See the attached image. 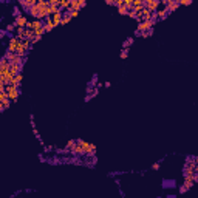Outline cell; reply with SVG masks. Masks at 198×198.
<instances>
[{
    "instance_id": "cb8c5ba5",
    "label": "cell",
    "mask_w": 198,
    "mask_h": 198,
    "mask_svg": "<svg viewBox=\"0 0 198 198\" xmlns=\"http://www.w3.org/2000/svg\"><path fill=\"white\" fill-rule=\"evenodd\" d=\"M74 144H76V141H74V139H70V141H68V142H67V146H65V148H67V150H70V148H71V147H73V146H74Z\"/></svg>"
},
{
    "instance_id": "e575fe53",
    "label": "cell",
    "mask_w": 198,
    "mask_h": 198,
    "mask_svg": "<svg viewBox=\"0 0 198 198\" xmlns=\"http://www.w3.org/2000/svg\"><path fill=\"white\" fill-rule=\"evenodd\" d=\"M113 2H115V0H105L107 5H111V6H113Z\"/></svg>"
},
{
    "instance_id": "3957f363",
    "label": "cell",
    "mask_w": 198,
    "mask_h": 198,
    "mask_svg": "<svg viewBox=\"0 0 198 198\" xmlns=\"http://www.w3.org/2000/svg\"><path fill=\"white\" fill-rule=\"evenodd\" d=\"M156 23L155 20H142V22H139V25H138V28H136V33H142V31H147V30H150V28H153V25Z\"/></svg>"
},
{
    "instance_id": "5bb4252c",
    "label": "cell",
    "mask_w": 198,
    "mask_h": 198,
    "mask_svg": "<svg viewBox=\"0 0 198 198\" xmlns=\"http://www.w3.org/2000/svg\"><path fill=\"white\" fill-rule=\"evenodd\" d=\"M26 12H28V14H31V16H33V17H36V16H37V12H39L37 3H36V5H31V6L28 8V11H26Z\"/></svg>"
},
{
    "instance_id": "9a60e30c",
    "label": "cell",
    "mask_w": 198,
    "mask_h": 198,
    "mask_svg": "<svg viewBox=\"0 0 198 198\" xmlns=\"http://www.w3.org/2000/svg\"><path fill=\"white\" fill-rule=\"evenodd\" d=\"M59 11H62L59 8V5H50L48 6V16H53L54 12H59Z\"/></svg>"
},
{
    "instance_id": "4316f807",
    "label": "cell",
    "mask_w": 198,
    "mask_h": 198,
    "mask_svg": "<svg viewBox=\"0 0 198 198\" xmlns=\"http://www.w3.org/2000/svg\"><path fill=\"white\" fill-rule=\"evenodd\" d=\"M40 39H42V36H34V37L33 39H31V45H34V43H37L39 42V40Z\"/></svg>"
},
{
    "instance_id": "8992f818",
    "label": "cell",
    "mask_w": 198,
    "mask_h": 198,
    "mask_svg": "<svg viewBox=\"0 0 198 198\" xmlns=\"http://www.w3.org/2000/svg\"><path fill=\"white\" fill-rule=\"evenodd\" d=\"M160 0H152V2H148L147 5H144V8H147L150 12H155V11H158L160 10Z\"/></svg>"
},
{
    "instance_id": "ac0fdd59",
    "label": "cell",
    "mask_w": 198,
    "mask_h": 198,
    "mask_svg": "<svg viewBox=\"0 0 198 198\" xmlns=\"http://www.w3.org/2000/svg\"><path fill=\"white\" fill-rule=\"evenodd\" d=\"M33 37H34V30L25 28V34H23V39H28V40H31Z\"/></svg>"
},
{
    "instance_id": "30bf717a",
    "label": "cell",
    "mask_w": 198,
    "mask_h": 198,
    "mask_svg": "<svg viewBox=\"0 0 198 198\" xmlns=\"http://www.w3.org/2000/svg\"><path fill=\"white\" fill-rule=\"evenodd\" d=\"M22 80H23V74L19 73V74H16L14 78L11 79V85H14V87H20Z\"/></svg>"
},
{
    "instance_id": "484cf974",
    "label": "cell",
    "mask_w": 198,
    "mask_h": 198,
    "mask_svg": "<svg viewBox=\"0 0 198 198\" xmlns=\"http://www.w3.org/2000/svg\"><path fill=\"white\" fill-rule=\"evenodd\" d=\"M179 2V5H184V6H187V5H190V3L193 2V0H178Z\"/></svg>"
},
{
    "instance_id": "2e32d148",
    "label": "cell",
    "mask_w": 198,
    "mask_h": 198,
    "mask_svg": "<svg viewBox=\"0 0 198 198\" xmlns=\"http://www.w3.org/2000/svg\"><path fill=\"white\" fill-rule=\"evenodd\" d=\"M59 8L62 11L68 10V8H70V0H59Z\"/></svg>"
},
{
    "instance_id": "836d02e7",
    "label": "cell",
    "mask_w": 198,
    "mask_h": 198,
    "mask_svg": "<svg viewBox=\"0 0 198 198\" xmlns=\"http://www.w3.org/2000/svg\"><path fill=\"white\" fill-rule=\"evenodd\" d=\"M93 96H91V94H87V96H85V102H88L90 101V99H91Z\"/></svg>"
},
{
    "instance_id": "277c9868",
    "label": "cell",
    "mask_w": 198,
    "mask_h": 198,
    "mask_svg": "<svg viewBox=\"0 0 198 198\" xmlns=\"http://www.w3.org/2000/svg\"><path fill=\"white\" fill-rule=\"evenodd\" d=\"M22 68H23V64H16V62H10V73L12 76L22 73Z\"/></svg>"
},
{
    "instance_id": "d6986e66",
    "label": "cell",
    "mask_w": 198,
    "mask_h": 198,
    "mask_svg": "<svg viewBox=\"0 0 198 198\" xmlns=\"http://www.w3.org/2000/svg\"><path fill=\"white\" fill-rule=\"evenodd\" d=\"M133 45V37H129L127 40H124L122 42V48H130Z\"/></svg>"
},
{
    "instance_id": "83f0119b",
    "label": "cell",
    "mask_w": 198,
    "mask_h": 198,
    "mask_svg": "<svg viewBox=\"0 0 198 198\" xmlns=\"http://www.w3.org/2000/svg\"><path fill=\"white\" fill-rule=\"evenodd\" d=\"M127 16H129V17H132V19H136V17H138V14H136V12H135L133 10H130V11L127 12Z\"/></svg>"
},
{
    "instance_id": "603a6c76",
    "label": "cell",
    "mask_w": 198,
    "mask_h": 198,
    "mask_svg": "<svg viewBox=\"0 0 198 198\" xmlns=\"http://www.w3.org/2000/svg\"><path fill=\"white\" fill-rule=\"evenodd\" d=\"M5 30H6V33H11V31H14V30H16V23L12 22L11 25H6V28H5Z\"/></svg>"
},
{
    "instance_id": "52a82bcc",
    "label": "cell",
    "mask_w": 198,
    "mask_h": 198,
    "mask_svg": "<svg viewBox=\"0 0 198 198\" xmlns=\"http://www.w3.org/2000/svg\"><path fill=\"white\" fill-rule=\"evenodd\" d=\"M179 6H181V5H179V2H178V0H170V2L167 3V5H166V8H167V11H169V12L177 11Z\"/></svg>"
},
{
    "instance_id": "9c48e42d",
    "label": "cell",
    "mask_w": 198,
    "mask_h": 198,
    "mask_svg": "<svg viewBox=\"0 0 198 198\" xmlns=\"http://www.w3.org/2000/svg\"><path fill=\"white\" fill-rule=\"evenodd\" d=\"M84 164H85V166H94V164H96V153H93V155H85Z\"/></svg>"
},
{
    "instance_id": "7402d4cb",
    "label": "cell",
    "mask_w": 198,
    "mask_h": 198,
    "mask_svg": "<svg viewBox=\"0 0 198 198\" xmlns=\"http://www.w3.org/2000/svg\"><path fill=\"white\" fill-rule=\"evenodd\" d=\"M132 10H133L135 12H136V14H139V12H141V11L144 10V3H142V5H136V6H133Z\"/></svg>"
},
{
    "instance_id": "1f68e13d",
    "label": "cell",
    "mask_w": 198,
    "mask_h": 198,
    "mask_svg": "<svg viewBox=\"0 0 198 198\" xmlns=\"http://www.w3.org/2000/svg\"><path fill=\"white\" fill-rule=\"evenodd\" d=\"M96 80H98V76H96V74H94V76H93V79H91V82H90L88 85H91V87H93V85H94V84H96Z\"/></svg>"
},
{
    "instance_id": "ffe728a7",
    "label": "cell",
    "mask_w": 198,
    "mask_h": 198,
    "mask_svg": "<svg viewBox=\"0 0 198 198\" xmlns=\"http://www.w3.org/2000/svg\"><path fill=\"white\" fill-rule=\"evenodd\" d=\"M118 12H119L121 16H127V12H129V10H127V8H125V6L122 5V6H118Z\"/></svg>"
},
{
    "instance_id": "d6a6232c",
    "label": "cell",
    "mask_w": 198,
    "mask_h": 198,
    "mask_svg": "<svg viewBox=\"0 0 198 198\" xmlns=\"http://www.w3.org/2000/svg\"><path fill=\"white\" fill-rule=\"evenodd\" d=\"M152 169H153V170H158V169H160V163H155L153 166H152Z\"/></svg>"
},
{
    "instance_id": "5b68a950",
    "label": "cell",
    "mask_w": 198,
    "mask_h": 198,
    "mask_svg": "<svg viewBox=\"0 0 198 198\" xmlns=\"http://www.w3.org/2000/svg\"><path fill=\"white\" fill-rule=\"evenodd\" d=\"M22 39H19L17 36H14V37H11L10 39V43H8V51H11V53H16V50H17V45H19Z\"/></svg>"
},
{
    "instance_id": "d4e9b609",
    "label": "cell",
    "mask_w": 198,
    "mask_h": 198,
    "mask_svg": "<svg viewBox=\"0 0 198 198\" xmlns=\"http://www.w3.org/2000/svg\"><path fill=\"white\" fill-rule=\"evenodd\" d=\"M12 16H14V17H19L20 16V8L19 6H16L14 10H12Z\"/></svg>"
},
{
    "instance_id": "44dd1931",
    "label": "cell",
    "mask_w": 198,
    "mask_h": 198,
    "mask_svg": "<svg viewBox=\"0 0 198 198\" xmlns=\"http://www.w3.org/2000/svg\"><path fill=\"white\" fill-rule=\"evenodd\" d=\"M127 56H129V48H122V51H121L119 57L124 60V59H127Z\"/></svg>"
},
{
    "instance_id": "7c38bea8",
    "label": "cell",
    "mask_w": 198,
    "mask_h": 198,
    "mask_svg": "<svg viewBox=\"0 0 198 198\" xmlns=\"http://www.w3.org/2000/svg\"><path fill=\"white\" fill-rule=\"evenodd\" d=\"M26 22H28V19H26L25 16H19V17H16V20H14V23H16V26H25L26 25Z\"/></svg>"
},
{
    "instance_id": "f1b7e54d",
    "label": "cell",
    "mask_w": 198,
    "mask_h": 198,
    "mask_svg": "<svg viewBox=\"0 0 198 198\" xmlns=\"http://www.w3.org/2000/svg\"><path fill=\"white\" fill-rule=\"evenodd\" d=\"M8 98V94H6V91H0V102L3 101V99H6Z\"/></svg>"
},
{
    "instance_id": "6da1fadb",
    "label": "cell",
    "mask_w": 198,
    "mask_h": 198,
    "mask_svg": "<svg viewBox=\"0 0 198 198\" xmlns=\"http://www.w3.org/2000/svg\"><path fill=\"white\" fill-rule=\"evenodd\" d=\"M6 94L12 102H17V99H19V96H20V88L10 84V85H6Z\"/></svg>"
},
{
    "instance_id": "4dcf8cb0",
    "label": "cell",
    "mask_w": 198,
    "mask_h": 198,
    "mask_svg": "<svg viewBox=\"0 0 198 198\" xmlns=\"http://www.w3.org/2000/svg\"><path fill=\"white\" fill-rule=\"evenodd\" d=\"M78 2H79V6H80V10H82V8H84L85 5H87V0H78Z\"/></svg>"
},
{
    "instance_id": "e0dca14e",
    "label": "cell",
    "mask_w": 198,
    "mask_h": 198,
    "mask_svg": "<svg viewBox=\"0 0 198 198\" xmlns=\"http://www.w3.org/2000/svg\"><path fill=\"white\" fill-rule=\"evenodd\" d=\"M16 31H17V33H16V36H17V37L23 40V34H25V26H16Z\"/></svg>"
},
{
    "instance_id": "7a4b0ae2",
    "label": "cell",
    "mask_w": 198,
    "mask_h": 198,
    "mask_svg": "<svg viewBox=\"0 0 198 198\" xmlns=\"http://www.w3.org/2000/svg\"><path fill=\"white\" fill-rule=\"evenodd\" d=\"M78 142L84 147L85 155H93V153H96V146H94V144L87 142V141H84V139H78Z\"/></svg>"
},
{
    "instance_id": "ba28073f",
    "label": "cell",
    "mask_w": 198,
    "mask_h": 198,
    "mask_svg": "<svg viewBox=\"0 0 198 198\" xmlns=\"http://www.w3.org/2000/svg\"><path fill=\"white\" fill-rule=\"evenodd\" d=\"M64 11H59V12H54V14L51 16V20H53V23H54L56 26H59L60 25V22H62V17H64V14H62Z\"/></svg>"
},
{
    "instance_id": "4fadbf2b",
    "label": "cell",
    "mask_w": 198,
    "mask_h": 198,
    "mask_svg": "<svg viewBox=\"0 0 198 198\" xmlns=\"http://www.w3.org/2000/svg\"><path fill=\"white\" fill-rule=\"evenodd\" d=\"M70 11H80V6H79V2L78 0H70Z\"/></svg>"
},
{
    "instance_id": "8fae6325",
    "label": "cell",
    "mask_w": 198,
    "mask_h": 198,
    "mask_svg": "<svg viewBox=\"0 0 198 198\" xmlns=\"http://www.w3.org/2000/svg\"><path fill=\"white\" fill-rule=\"evenodd\" d=\"M170 14V12L167 11V8H163V10H158V11H156V16H158V20H164L166 19V17H167Z\"/></svg>"
},
{
    "instance_id": "d590c367",
    "label": "cell",
    "mask_w": 198,
    "mask_h": 198,
    "mask_svg": "<svg viewBox=\"0 0 198 198\" xmlns=\"http://www.w3.org/2000/svg\"><path fill=\"white\" fill-rule=\"evenodd\" d=\"M53 150V146H48V147H45V152H51Z\"/></svg>"
},
{
    "instance_id": "f546056e",
    "label": "cell",
    "mask_w": 198,
    "mask_h": 198,
    "mask_svg": "<svg viewBox=\"0 0 198 198\" xmlns=\"http://www.w3.org/2000/svg\"><path fill=\"white\" fill-rule=\"evenodd\" d=\"M68 11H70V10H68ZM70 16H71V19H74V17L79 16V11H70Z\"/></svg>"
}]
</instances>
